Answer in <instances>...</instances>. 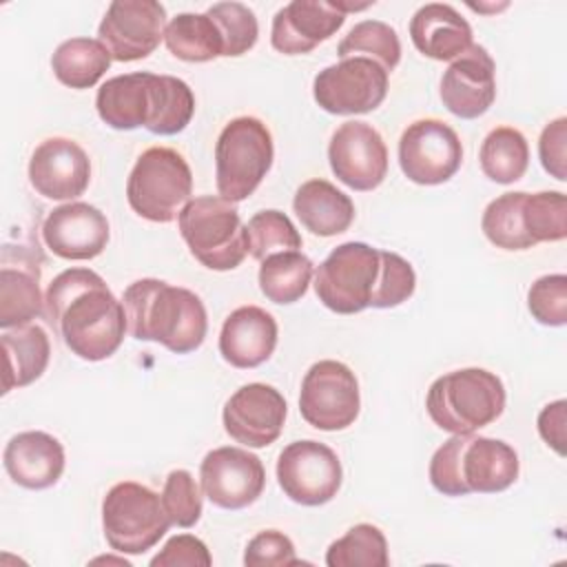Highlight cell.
I'll return each mask as SVG.
<instances>
[{
    "label": "cell",
    "mask_w": 567,
    "mask_h": 567,
    "mask_svg": "<svg viewBox=\"0 0 567 567\" xmlns=\"http://www.w3.org/2000/svg\"><path fill=\"white\" fill-rule=\"evenodd\" d=\"M44 312L64 346L84 361L109 359L124 341V306L89 268L62 270L47 288Z\"/></svg>",
    "instance_id": "6da1fadb"
},
{
    "label": "cell",
    "mask_w": 567,
    "mask_h": 567,
    "mask_svg": "<svg viewBox=\"0 0 567 567\" xmlns=\"http://www.w3.org/2000/svg\"><path fill=\"white\" fill-rule=\"evenodd\" d=\"M122 306L126 330L137 341H155L175 354H188L206 339V308L188 288L144 277L124 290Z\"/></svg>",
    "instance_id": "7a4b0ae2"
},
{
    "label": "cell",
    "mask_w": 567,
    "mask_h": 567,
    "mask_svg": "<svg viewBox=\"0 0 567 567\" xmlns=\"http://www.w3.org/2000/svg\"><path fill=\"white\" fill-rule=\"evenodd\" d=\"M518 478L516 450L498 439L452 434L430 461V483L445 496L496 494Z\"/></svg>",
    "instance_id": "3957f363"
},
{
    "label": "cell",
    "mask_w": 567,
    "mask_h": 567,
    "mask_svg": "<svg viewBox=\"0 0 567 567\" xmlns=\"http://www.w3.org/2000/svg\"><path fill=\"white\" fill-rule=\"evenodd\" d=\"M430 419L450 434H474L505 410L503 381L483 368H463L439 377L425 396Z\"/></svg>",
    "instance_id": "277c9868"
},
{
    "label": "cell",
    "mask_w": 567,
    "mask_h": 567,
    "mask_svg": "<svg viewBox=\"0 0 567 567\" xmlns=\"http://www.w3.org/2000/svg\"><path fill=\"white\" fill-rule=\"evenodd\" d=\"M190 255L210 270H233L248 255L246 226L233 202L219 195L190 199L177 215Z\"/></svg>",
    "instance_id": "5b68a950"
},
{
    "label": "cell",
    "mask_w": 567,
    "mask_h": 567,
    "mask_svg": "<svg viewBox=\"0 0 567 567\" xmlns=\"http://www.w3.org/2000/svg\"><path fill=\"white\" fill-rule=\"evenodd\" d=\"M272 157V135L261 120L252 115L230 120L215 144L219 197L233 204L248 199L270 171Z\"/></svg>",
    "instance_id": "8992f818"
},
{
    "label": "cell",
    "mask_w": 567,
    "mask_h": 567,
    "mask_svg": "<svg viewBox=\"0 0 567 567\" xmlns=\"http://www.w3.org/2000/svg\"><path fill=\"white\" fill-rule=\"evenodd\" d=\"M193 173L182 153L168 146L146 148L126 179L128 206L155 224L173 221L190 202Z\"/></svg>",
    "instance_id": "52a82bcc"
},
{
    "label": "cell",
    "mask_w": 567,
    "mask_h": 567,
    "mask_svg": "<svg viewBox=\"0 0 567 567\" xmlns=\"http://www.w3.org/2000/svg\"><path fill=\"white\" fill-rule=\"evenodd\" d=\"M102 527L111 549L144 554L168 532L162 496L135 481L113 485L102 501Z\"/></svg>",
    "instance_id": "ba28073f"
},
{
    "label": "cell",
    "mask_w": 567,
    "mask_h": 567,
    "mask_svg": "<svg viewBox=\"0 0 567 567\" xmlns=\"http://www.w3.org/2000/svg\"><path fill=\"white\" fill-rule=\"evenodd\" d=\"M379 277V250L363 241L337 246L315 272L319 301L339 315H354L370 308Z\"/></svg>",
    "instance_id": "9c48e42d"
},
{
    "label": "cell",
    "mask_w": 567,
    "mask_h": 567,
    "mask_svg": "<svg viewBox=\"0 0 567 567\" xmlns=\"http://www.w3.org/2000/svg\"><path fill=\"white\" fill-rule=\"evenodd\" d=\"M359 381L346 363L323 359L310 365L299 392V412L308 425L323 432L346 430L359 416Z\"/></svg>",
    "instance_id": "30bf717a"
},
{
    "label": "cell",
    "mask_w": 567,
    "mask_h": 567,
    "mask_svg": "<svg viewBox=\"0 0 567 567\" xmlns=\"http://www.w3.org/2000/svg\"><path fill=\"white\" fill-rule=\"evenodd\" d=\"M312 95L332 115L370 113L388 95V71L370 58H346L317 73Z\"/></svg>",
    "instance_id": "8fae6325"
},
{
    "label": "cell",
    "mask_w": 567,
    "mask_h": 567,
    "mask_svg": "<svg viewBox=\"0 0 567 567\" xmlns=\"http://www.w3.org/2000/svg\"><path fill=\"white\" fill-rule=\"evenodd\" d=\"M277 481L290 501L306 507H317L337 496L343 481V470L332 447L306 439L281 450L277 461Z\"/></svg>",
    "instance_id": "7c38bea8"
},
{
    "label": "cell",
    "mask_w": 567,
    "mask_h": 567,
    "mask_svg": "<svg viewBox=\"0 0 567 567\" xmlns=\"http://www.w3.org/2000/svg\"><path fill=\"white\" fill-rule=\"evenodd\" d=\"M463 146L452 126L427 117L412 122L399 140V166L403 175L421 186H436L456 175Z\"/></svg>",
    "instance_id": "4fadbf2b"
},
{
    "label": "cell",
    "mask_w": 567,
    "mask_h": 567,
    "mask_svg": "<svg viewBox=\"0 0 567 567\" xmlns=\"http://www.w3.org/2000/svg\"><path fill=\"white\" fill-rule=\"evenodd\" d=\"M166 31V9L155 0H115L109 4L97 40L117 62L151 55Z\"/></svg>",
    "instance_id": "5bb4252c"
},
{
    "label": "cell",
    "mask_w": 567,
    "mask_h": 567,
    "mask_svg": "<svg viewBox=\"0 0 567 567\" xmlns=\"http://www.w3.org/2000/svg\"><path fill=\"white\" fill-rule=\"evenodd\" d=\"M204 496L221 509L252 505L266 485V470L259 456L241 447L210 450L199 465Z\"/></svg>",
    "instance_id": "9a60e30c"
},
{
    "label": "cell",
    "mask_w": 567,
    "mask_h": 567,
    "mask_svg": "<svg viewBox=\"0 0 567 567\" xmlns=\"http://www.w3.org/2000/svg\"><path fill=\"white\" fill-rule=\"evenodd\" d=\"M328 162L337 179L352 190H374L388 175V148L368 122H343L330 137Z\"/></svg>",
    "instance_id": "2e32d148"
},
{
    "label": "cell",
    "mask_w": 567,
    "mask_h": 567,
    "mask_svg": "<svg viewBox=\"0 0 567 567\" xmlns=\"http://www.w3.org/2000/svg\"><path fill=\"white\" fill-rule=\"evenodd\" d=\"M286 399L266 383L241 385L224 405L226 434L246 447H266L275 443L286 421Z\"/></svg>",
    "instance_id": "e0dca14e"
},
{
    "label": "cell",
    "mask_w": 567,
    "mask_h": 567,
    "mask_svg": "<svg viewBox=\"0 0 567 567\" xmlns=\"http://www.w3.org/2000/svg\"><path fill=\"white\" fill-rule=\"evenodd\" d=\"M29 182L47 199H75L91 182L89 155L69 137H49L31 153Z\"/></svg>",
    "instance_id": "ac0fdd59"
},
{
    "label": "cell",
    "mask_w": 567,
    "mask_h": 567,
    "mask_svg": "<svg viewBox=\"0 0 567 567\" xmlns=\"http://www.w3.org/2000/svg\"><path fill=\"white\" fill-rule=\"evenodd\" d=\"M496 100V66L485 47L472 44L441 78L443 106L463 120L483 115Z\"/></svg>",
    "instance_id": "d6986e66"
},
{
    "label": "cell",
    "mask_w": 567,
    "mask_h": 567,
    "mask_svg": "<svg viewBox=\"0 0 567 567\" xmlns=\"http://www.w3.org/2000/svg\"><path fill=\"white\" fill-rule=\"evenodd\" d=\"M109 235L106 215L86 202L62 204L53 208L42 224L47 248L71 261L97 257L106 248Z\"/></svg>",
    "instance_id": "ffe728a7"
},
{
    "label": "cell",
    "mask_w": 567,
    "mask_h": 567,
    "mask_svg": "<svg viewBox=\"0 0 567 567\" xmlns=\"http://www.w3.org/2000/svg\"><path fill=\"white\" fill-rule=\"evenodd\" d=\"M343 22L346 13L334 2L292 0L275 13L270 42L284 55H303L334 35Z\"/></svg>",
    "instance_id": "44dd1931"
},
{
    "label": "cell",
    "mask_w": 567,
    "mask_h": 567,
    "mask_svg": "<svg viewBox=\"0 0 567 567\" xmlns=\"http://www.w3.org/2000/svg\"><path fill=\"white\" fill-rule=\"evenodd\" d=\"M277 321L259 306L233 310L219 332V354L233 368H257L266 363L277 348Z\"/></svg>",
    "instance_id": "7402d4cb"
},
{
    "label": "cell",
    "mask_w": 567,
    "mask_h": 567,
    "mask_svg": "<svg viewBox=\"0 0 567 567\" xmlns=\"http://www.w3.org/2000/svg\"><path fill=\"white\" fill-rule=\"evenodd\" d=\"M9 478L27 489H47L55 485L64 472L62 443L40 430L11 436L2 454Z\"/></svg>",
    "instance_id": "603a6c76"
},
{
    "label": "cell",
    "mask_w": 567,
    "mask_h": 567,
    "mask_svg": "<svg viewBox=\"0 0 567 567\" xmlns=\"http://www.w3.org/2000/svg\"><path fill=\"white\" fill-rule=\"evenodd\" d=\"M410 38L423 55L441 62L458 58L474 44L470 22L445 2L419 7L410 20Z\"/></svg>",
    "instance_id": "cb8c5ba5"
},
{
    "label": "cell",
    "mask_w": 567,
    "mask_h": 567,
    "mask_svg": "<svg viewBox=\"0 0 567 567\" xmlns=\"http://www.w3.org/2000/svg\"><path fill=\"white\" fill-rule=\"evenodd\" d=\"M292 208L301 226L319 237L341 235L354 221L352 199L328 179L303 182L295 193Z\"/></svg>",
    "instance_id": "d4e9b609"
},
{
    "label": "cell",
    "mask_w": 567,
    "mask_h": 567,
    "mask_svg": "<svg viewBox=\"0 0 567 567\" xmlns=\"http://www.w3.org/2000/svg\"><path fill=\"white\" fill-rule=\"evenodd\" d=\"M40 268L24 252H16V264L2 257L0 268V326L4 330L27 326L44 312L40 292Z\"/></svg>",
    "instance_id": "484cf974"
},
{
    "label": "cell",
    "mask_w": 567,
    "mask_h": 567,
    "mask_svg": "<svg viewBox=\"0 0 567 567\" xmlns=\"http://www.w3.org/2000/svg\"><path fill=\"white\" fill-rule=\"evenodd\" d=\"M151 73L137 71L106 80L95 95V109L104 124L117 131L146 126Z\"/></svg>",
    "instance_id": "4316f807"
},
{
    "label": "cell",
    "mask_w": 567,
    "mask_h": 567,
    "mask_svg": "<svg viewBox=\"0 0 567 567\" xmlns=\"http://www.w3.org/2000/svg\"><path fill=\"white\" fill-rule=\"evenodd\" d=\"M2 392L7 394L13 388H24L42 377L49 365L51 343L44 328L27 323L2 334Z\"/></svg>",
    "instance_id": "83f0119b"
},
{
    "label": "cell",
    "mask_w": 567,
    "mask_h": 567,
    "mask_svg": "<svg viewBox=\"0 0 567 567\" xmlns=\"http://www.w3.org/2000/svg\"><path fill=\"white\" fill-rule=\"evenodd\" d=\"M146 128L155 135L182 133L195 113V95L190 86L173 75L151 73Z\"/></svg>",
    "instance_id": "f1b7e54d"
},
{
    "label": "cell",
    "mask_w": 567,
    "mask_h": 567,
    "mask_svg": "<svg viewBox=\"0 0 567 567\" xmlns=\"http://www.w3.org/2000/svg\"><path fill=\"white\" fill-rule=\"evenodd\" d=\"M109 49L95 38L64 40L51 55L53 75L71 89H91L111 66Z\"/></svg>",
    "instance_id": "f546056e"
},
{
    "label": "cell",
    "mask_w": 567,
    "mask_h": 567,
    "mask_svg": "<svg viewBox=\"0 0 567 567\" xmlns=\"http://www.w3.org/2000/svg\"><path fill=\"white\" fill-rule=\"evenodd\" d=\"M166 49L184 62H208L224 55V40L208 13H177L164 31Z\"/></svg>",
    "instance_id": "4dcf8cb0"
},
{
    "label": "cell",
    "mask_w": 567,
    "mask_h": 567,
    "mask_svg": "<svg viewBox=\"0 0 567 567\" xmlns=\"http://www.w3.org/2000/svg\"><path fill=\"white\" fill-rule=\"evenodd\" d=\"M478 159L485 177L496 184H514L527 171L529 146L518 128L496 126L485 135Z\"/></svg>",
    "instance_id": "1f68e13d"
},
{
    "label": "cell",
    "mask_w": 567,
    "mask_h": 567,
    "mask_svg": "<svg viewBox=\"0 0 567 567\" xmlns=\"http://www.w3.org/2000/svg\"><path fill=\"white\" fill-rule=\"evenodd\" d=\"M312 279V261L299 250H284L266 257L259 266V288L272 303L299 301Z\"/></svg>",
    "instance_id": "d6a6232c"
},
{
    "label": "cell",
    "mask_w": 567,
    "mask_h": 567,
    "mask_svg": "<svg viewBox=\"0 0 567 567\" xmlns=\"http://www.w3.org/2000/svg\"><path fill=\"white\" fill-rule=\"evenodd\" d=\"M525 195L523 190L516 193H503L496 199L487 204L483 210L481 228L485 237L503 250H527L536 246L525 228Z\"/></svg>",
    "instance_id": "836d02e7"
},
{
    "label": "cell",
    "mask_w": 567,
    "mask_h": 567,
    "mask_svg": "<svg viewBox=\"0 0 567 567\" xmlns=\"http://www.w3.org/2000/svg\"><path fill=\"white\" fill-rule=\"evenodd\" d=\"M337 55L341 60L357 55L370 58L390 73L401 60V42L390 24L381 20H361L339 42Z\"/></svg>",
    "instance_id": "e575fe53"
},
{
    "label": "cell",
    "mask_w": 567,
    "mask_h": 567,
    "mask_svg": "<svg viewBox=\"0 0 567 567\" xmlns=\"http://www.w3.org/2000/svg\"><path fill=\"white\" fill-rule=\"evenodd\" d=\"M388 540L370 523H359L337 538L326 551L328 567H388Z\"/></svg>",
    "instance_id": "d590c367"
},
{
    "label": "cell",
    "mask_w": 567,
    "mask_h": 567,
    "mask_svg": "<svg viewBox=\"0 0 567 567\" xmlns=\"http://www.w3.org/2000/svg\"><path fill=\"white\" fill-rule=\"evenodd\" d=\"M246 237H248V252L257 261H264L275 252L301 248V235L297 233L290 217L272 208L261 210L248 219Z\"/></svg>",
    "instance_id": "8d00e7d4"
},
{
    "label": "cell",
    "mask_w": 567,
    "mask_h": 567,
    "mask_svg": "<svg viewBox=\"0 0 567 567\" xmlns=\"http://www.w3.org/2000/svg\"><path fill=\"white\" fill-rule=\"evenodd\" d=\"M523 215L534 244L560 241L567 237V202L560 190L527 193Z\"/></svg>",
    "instance_id": "74e56055"
},
{
    "label": "cell",
    "mask_w": 567,
    "mask_h": 567,
    "mask_svg": "<svg viewBox=\"0 0 567 567\" xmlns=\"http://www.w3.org/2000/svg\"><path fill=\"white\" fill-rule=\"evenodd\" d=\"M217 24L224 40V58L248 53L259 35L255 13L241 2H217L206 11Z\"/></svg>",
    "instance_id": "f35d334b"
},
{
    "label": "cell",
    "mask_w": 567,
    "mask_h": 567,
    "mask_svg": "<svg viewBox=\"0 0 567 567\" xmlns=\"http://www.w3.org/2000/svg\"><path fill=\"white\" fill-rule=\"evenodd\" d=\"M416 275L410 261L396 252L379 250V277L372 292V308H394L414 295Z\"/></svg>",
    "instance_id": "ab89813d"
},
{
    "label": "cell",
    "mask_w": 567,
    "mask_h": 567,
    "mask_svg": "<svg viewBox=\"0 0 567 567\" xmlns=\"http://www.w3.org/2000/svg\"><path fill=\"white\" fill-rule=\"evenodd\" d=\"M162 505L177 527H193L202 516V494L188 470H173L162 489Z\"/></svg>",
    "instance_id": "60d3db41"
},
{
    "label": "cell",
    "mask_w": 567,
    "mask_h": 567,
    "mask_svg": "<svg viewBox=\"0 0 567 567\" xmlns=\"http://www.w3.org/2000/svg\"><path fill=\"white\" fill-rule=\"evenodd\" d=\"M527 308L543 326H565L567 321V277L545 275L538 277L527 292Z\"/></svg>",
    "instance_id": "b9f144b4"
},
{
    "label": "cell",
    "mask_w": 567,
    "mask_h": 567,
    "mask_svg": "<svg viewBox=\"0 0 567 567\" xmlns=\"http://www.w3.org/2000/svg\"><path fill=\"white\" fill-rule=\"evenodd\" d=\"M301 560L295 556L292 540L277 529L259 532L246 545L244 565L246 567H288L299 565Z\"/></svg>",
    "instance_id": "7bdbcfd3"
},
{
    "label": "cell",
    "mask_w": 567,
    "mask_h": 567,
    "mask_svg": "<svg viewBox=\"0 0 567 567\" xmlns=\"http://www.w3.org/2000/svg\"><path fill=\"white\" fill-rule=\"evenodd\" d=\"M213 558L204 540L190 534H177L166 540L151 567H210Z\"/></svg>",
    "instance_id": "ee69618b"
},
{
    "label": "cell",
    "mask_w": 567,
    "mask_h": 567,
    "mask_svg": "<svg viewBox=\"0 0 567 567\" xmlns=\"http://www.w3.org/2000/svg\"><path fill=\"white\" fill-rule=\"evenodd\" d=\"M565 146H567V117L549 122L538 140V157L543 168L558 182L567 179L565 173Z\"/></svg>",
    "instance_id": "f6af8a7d"
},
{
    "label": "cell",
    "mask_w": 567,
    "mask_h": 567,
    "mask_svg": "<svg viewBox=\"0 0 567 567\" xmlns=\"http://www.w3.org/2000/svg\"><path fill=\"white\" fill-rule=\"evenodd\" d=\"M565 401L558 399L545 405L538 414V432L547 445H551L560 456L565 454Z\"/></svg>",
    "instance_id": "bcb514c9"
}]
</instances>
